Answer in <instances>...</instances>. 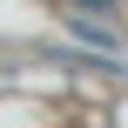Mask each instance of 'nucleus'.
<instances>
[{
	"mask_svg": "<svg viewBox=\"0 0 128 128\" xmlns=\"http://www.w3.org/2000/svg\"><path fill=\"white\" fill-rule=\"evenodd\" d=\"M74 7H94V14H101V7H115V0H74Z\"/></svg>",
	"mask_w": 128,
	"mask_h": 128,
	"instance_id": "nucleus-1",
	"label": "nucleus"
}]
</instances>
